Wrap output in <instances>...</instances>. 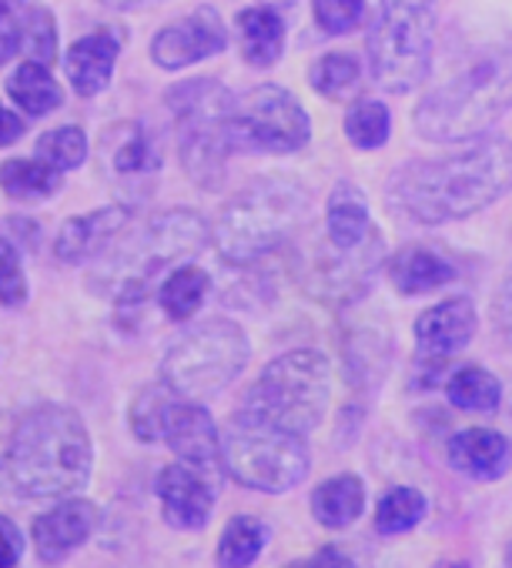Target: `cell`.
<instances>
[{"label":"cell","mask_w":512,"mask_h":568,"mask_svg":"<svg viewBox=\"0 0 512 568\" xmlns=\"http://www.w3.org/2000/svg\"><path fill=\"white\" fill-rule=\"evenodd\" d=\"M512 187V141L482 138L449 158L405 161L389 174V207L415 224L469 217Z\"/></svg>","instance_id":"cell-1"},{"label":"cell","mask_w":512,"mask_h":568,"mask_svg":"<svg viewBox=\"0 0 512 568\" xmlns=\"http://www.w3.org/2000/svg\"><path fill=\"white\" fill-rule=\"evenodd\" d=\"M91 435L68 405L28 412L0 455V491L18 501L71 498L91 478Z\"/></svg>","instance_id":"cell-2"},{"label":"cell","mask_w":512,"mask_h":568,"mask_svg":"<svg viewBox=\"0 0 512 568\" xmlns=\"http://www.w3.org/2000/svg\"><path fill=\"white\" fill-rule=\"evenodd\" d=\"M512 104V34L479 48L465 68L429 91L415 108V131L425 141L452 144L479 138Z\"/></svg>","instance_id":"cell-3"},{"label":"cell","mask_w":512,"mask_h":568,"mask_svg":"<svg viewBox=\"0 0 512 568\" xmlns=\"http://www.w3.org/2000/svg\"><path fill=\"white\" fill-rule=\"evenodd\" d=\"M211 227L198 211L174 207L158 217H151L144 227H138L121 247L108 251L94 274L91 288L101 295H111L118 305H138L148 298L151 284L168 271L208 247Z\"/></svg>","instance_id":"cell-4"},{"label":"cell","mask_w":512,"mask_h":568,"mask_svg":"<svg viewBox=\"0 0 512 568\" xmlns=\"http://www.w3.org/2000/svg\"><path fill=\"white\" fill-rule=\"evenodd\" d=\"M312 214V194L302 181L269 174L238 191L214 221V244L231 264H254L289 244Z\"/></svg>","instance_id":"cell-5"},{"label":"cell","mask_w":512,"mask_h":568,"mask_svg":"<svg viewBox=\"0 0 512 568\" xmlns=\"http://www.w3.org/2000/svg\"><path fill=\"white\" fill-rule=\"evenodd\" d=\"M221 465L244 488L292 491L309 475L305 435L241 408L221 432Z\"/></svg>","instance_id":"cell-6"},{"label":"cell","mask_w":512,"mask_h":568,"mask_svg":"<svg viewBox=\"0 0 512 568\" xmlns=\"http://www.w3.org/2000/svg\"><path fill=\"white\" fill-rule=\"evenodd\" d=\"M174 128H178V151L188 178L208 191L221 187L224 161L231 154L228 118L234 108V94L211 78L181 81L164 94Z\"/></svg>","instance_id":"cell-7"},{"label":"cell","mask_w":512,"mask_h":568,"mask_svg":"<svg viewBox=\"0 0 512 568\" xmlns=\"http://www.w3.org/2000/svg\"><path fill=\"white\" fill-rule=\"evenodd\" d=\"M432 44V0H379V14L369 31V68L382 91H415L429 74Z\"/></svg>","instance_id":"cell-8"},{"label":"cell","mask_w":512,"mask_h":568,"mask_svg":"<svg viewBox=\"0 0 512 568\" xmlns=\"http://www.w3.org/2000/svg\"><path fill=\"white\" fill-rule=\"evenodd\" d=\"M332 368L322 352L299 348L275 358L244 395L248 412L262 415L289 432L309 435L329 408Z\"/></svg>","instance_id":"cell-9"},{"label":"cell","mask_w":512,"mask_h":568,"mask_svg":"<svg viewBox=\"0 0 512 568\" xmlns=\"http://www.w3.org/2000/svg\"><path fill=\"white\" fill-rule=\"evenodd\" d=\"M248 338L234 322L211 318L174 338L161 362V378L181 398L204 402L224 392L248 365Z\"/></svg>","instance_id":"cell-10"},{"label":"cell","mask_w":512,"mask_h":568,"mask_svg":"<svg viewBox=\"0 0 512 568\" xmlns=\"http://www.w3.org/2000/svg\"><path fill=\"white\" fill-rule=\"evenodd\" d=\"M228 138H231V151L292 154L309 144L312 121L295 94H289L279 84H262L234 98L228 118Z\"/></svg>","instance_id":"cell-11"},{"label":"cell","mask_w":512,"mask_h":568,"mask_svg":"<svg viewBox=\"0 0 512 568\" xmlns=\"http://www.w3.org/2000/svg\"><path fill=\"white\" fill-rule=\"evenodd\" d=\"M228 48V31L224 21L214 8H198L184 21L168 24L154 41H151V58L164 71H181L191 68L204 58H214Z\"/></svg>","instance_id":"cell-12"},{"label":"cell","mask_w":512,"mask_h":568,"mask_svg":"<svg viewBox=\"0 0 512 568\" xmlns=\"http://www.w3.org/2000/svg\"><path fill=\"white\" fill-rule=\"evenodd\" d=\"M214 488H218V478L208 475L204 468L188 465V462L168 465L158 475V498H161L164 521L181 531L204 528L214 511Z\"/></svg>","instance_id":"cell-13"},{"label":"cell","mask_w":512,"mask_h":568,"mask_svg":"<svg viewBox=\"0 0 512 568\" xmlns=\"http://www.w3.org/2000/svg\"><path fill=\"white\" fill-rule=\"evenodd\" d=\"M161 442H168V448L181 462L198 465V468H204L214 478L224 468L221 465V435H218L211 415L198 402H191V398H181L178 395L171 402L168 418H164V438Z\"/></svg>","instance_id":"cell-14"},{"label":"cell","mask_w":512,"mask_h":568,"mask_svg":"<svg viewBox=\"0 0 512 568\" xmlns=\"http://www.w3.org/2000/svg\"><path fill=\"white\" fill-rule=\"evenodd\" d=\"M101 511L88 498H61L54 508L34 518V548L44 565L64 561L71 551H78L98 528Z\"/></svg>","instance_id":"cell-15"},{"label":"cell","mask_w":512,"mask_h":568,"mask_svg":"<svg viewBox=\"0 0 512 568\" xmlns=\"http://www.w3.org/2000/svg\"><path fill=\"white\" fill-rule=\"evenodd\" d=\"M104 168L108 178L121 187L144 191V184L161 171V148L158 138L141 121L114 124L104 134Z\"/></svg>","instance_id":"cell-16"},{"label":"cell","mask_w":512,"mask_h":568,"mask_svg":"<svg viewBox=\"0 0 512 568\" xmlns=\"http://www.w3.org/2000/svg\"><path fill=\"white\" fill-rule=\"evenodd\" d=\"M475 305L469 298H445L419 315L415 322V345L429 358H452L459 355L475 335Z\"/></svg>","instance_id":"cell-17"},{"label":"cell","mask_w":512,"mask_h":568,"mask_svg":"<svg viewBox=\"0 0 512 568\" xmlns=\"http://www.w3.org/2000/svg\"><path fill=\"white\" fill-rule=\"evenodd\" d=\"M128 217H131V211L124 204H111V207H101L91 214H78L58 231L54 254L64 264H81V261L101 257L108 251V244L128 227Z\"/></svg>","instance_id":"cell-18"},{"label":"cell","mask_w":512,"mask_h":568,"mask_svg":"<svg viewBox=\"0 0 512 568\" xmlns=\"http://www.w3.org/2000/svg\"><path fill=\"white\" fill-rule=\"evenodd\" d=\"M449 465L475 481H499L512 468V445L492 428H465L449 442Z\"/></svg>","instance_id":"cell-19"},{"label":"cell","mask_w":512,"mask_h":568,"mask_svg":"<svg viewBox=\"0 0 512 568\" xmlns=\"http://www.w3.org/2000/svg\"><path fill=\"white\" fill-rule=\"evenodd\" d=\"M121 54V34L114 28H101L68 51V78L81 98H94L111 84L114 64Z\"/></svg>","instance_id":"cell-20"},{"label":"cell","mask_w":512,"mask_h":568,"mask_svg":"<svg viewBox=\"0 0 512 568\" xmlns=\"http://www.w3.org/2000/svg\"><path fill=\"white\" fill-rule=\"evenodd\" d=\"M325 231H329V247L355 254L365 251L369 244L379 241L369 214V201L355 184H335L329 194V211H325Z\"/></svg>","instance_id":"cell-21"},{"label":"cell","mask_w":512,"mask_h":568,"mask_svg":"<svg viewBox=\"0 0 512 568\" xmlns=\"http://www.w3.org/2000/svg\"><path fill=\"white\" fill-rule=\"evenodd\" d=\"M389 281L399 295L412 298V295H429L435 288H445L449 281H455V267L439 251L409 244L395 251V257L389 261Z\"/></svg>","instance_id":"cell-22"},{"label":"cell","mask_w":512,"mask_h":568,"mask_svg":"<svg viewBox=\"0 0 512 568\" xmlns=\"http://www.w3.org/2000/svg\"><path fill=\"white\" fill-rule=\"evenodd\" d=\"M238 41L251 68H272L285 51V21L279 8L272 4L244 8L238 14Z\"/></svg>","instance_id":"cell-23"},{"label":"cell","mask_w":512,"mask_h":568,"mask_svg":"<svg viewBox=\"0 0 512 568\" xmlns=\"http://www.w3.org/2000/svg\"><path fill=\"white\" fill-rule=\"evenodd\" d=\"M365 511V485L355 475H335L312 495V515L325 528H349Z\"/></svg>","instance_id":"cell-24"},{"label":"cell","mask_w":512,"mask_h":568,"mask_svg":"<svg viewBox=\"0 0 512 568\" xmlns=\"http://www.w3.org/2000/svg\"><path fill=\"white\" fill-rule=\"evenodd\" d=\"M211 288V281L201 267L194 264H178L158 288V305L171 322H188L198 315V308L204 305V295Z\"/></svg>","instance_id":"cell-25"},{"label":"cell","mask_w":512,"mask_h":568,"mask_svg":"<svg viewBox=\"0 0 512 568\" xmlns=\"http://www.w3.org/2000/svg\"><path fill=\"white\" fill-rule=\"evenodd\" d=\"M8 94H11V101H14L21 111H28V114H34V118H44V114L58 111L61 101H64L61 84L51 78V68H48V64H38V61H24V64L11 74Z\"/></svg>","instance_id":"cell-26"},{"label":"cell","mask_w":512,"mask_h":568,"mask_svg":"<svg viewBox=\"0 0 512 568\" xmlns=\"http://www.w3.org/2000/svg\"><path fill=\"white\" fill-rule=\"evenodd\" d=\"M64 184V171L48 161H4L0 164V187L14 201H44L54 197Z\"/></svg>","instance_id":"cell-27"},{"label":"cell","mask_w":512,"mask_h":568,"mask_svg":"<svg viewBox=\"0 0 512 568\" xmlns=\"http://www.w3.org/2000/svg\"><path fill=\"white\" fill-rule=\"evenodd\" d=\"M269 545V528L265 521L251 518V515H238L224 525L221 538H218V565L221 568H248L254 558L262 555V548Z\"/></svg>","instance_id":"cell-28"},{"label":"cell","mask_w":512,"mask_h":568,"mask_svg":"<svg viewBox=\"0 0 512 568\" xmlns=\"http://www.w3.org/2000/svg\"><path fill=\"white\" fill-rule=\"evenodd\" d=\"M445 395L462 412H495L502 402L499 378L479 365H465V368L452 372L445 382Z\"/></svg>","instance_id":"cell-29"},{"label":"cell","mask_w":512,"mask_h":568,"mask_svg":"<svg viewBox=\"0 0 512 568\" xmlns=\"http://www.w3.org/2000/svg\"><path fill=\"white\" fill-rule=\"evenodd\" d=\"M425 515V495L415 491V488H405V485H395L389 488L382 498H379V508H375V528L382 535H402L409 528H415Z\"/></svg>","instance_id":"cell-30"},{"label":"cell","mask_w":512,"mask_h":568,"mask_svg":"<svg viewBox=\"0 0 512 568\" xmlns=\"http://www.w3.org/2000/svg\"><path fill=\"white\" fill-rule=\"evenodd\" d=\"M389 131H392V118L382 101L362 98L345 114V134L362 151H379L389 141Z\"/></svg>","instance_id":"cell-31"},{"label":"cell","mask_w":512,"mask_h":568,"mask_svg":"<svg viewBox=\"0 0 512 568\" xmlns=\"http://www.w3.org/2000/svg\"><path fill=\"white\" fill-rule=\"evenodd\" d=\"M309 78H312V88H315L322 98L342 101V98H349V94L359 88L362 64H359V58H352V54H325V58H319V61L312 64Z\"/></svg>","instance_id":"cell-32"},{"label":"cell","mask_w":512,"mask_h":568,"mask_svg":"<svg viewBox=\"0 0 512 568\" xmlns=\"http://www.w3.org/2000/svg\"><path fill=\"white\" fill-rule=\"evenodd\" d=\"M174 398H178V392L171 385H164V382L148 385L131 405V432L141 442H161L164 438V418H168V408Z\"/></svg>","instance_id":"cell-33"},{"label":"cell","mask_w":512,"mask_h":568,"mask_svg":"<svg viewBox=\"0 0 512 568\" xmlns=\"http://www.w3.org/2000/svg\"><path fill=\"white\" fill-rule=\"evenodd\" d=\"M38 158L48 161V164H54L58 171H74V168H81L84 158H88V134H84L81 128H74V124L54 128V131L41 134V141H38Z\"/></svg>","instance_id":"cell-34"},{"label":"cell","mask_w":512,"mask_h":568,"mask_svg":"<svg viewBox=\"0 0 512 568\" xmlns=\"http://www.w3.org/2000/svg\"><path fill=\"white\" fill-rule=\"evenodd\" d=\"M28 298V281L21 267V247L8 237H0V305L18 308Z\"/></svg>","instance_id":"cell-35"},{"label":"cell","mask_w":512,"mask_h":568,"mask_svg":"<svg viewBox=\"0 0 512 568\" xmlns=\"http://www.w3.org/2000/svg\"><path fill=\"white\" fill-rule=\"evenodd\" d=\"M312 18L325 34H349L365 18V0H315Z\"/></svg>","instance_id":"cell-36"},{"label":"cell","mask_w":512,"mask_h":568,"mask_svg":"<svg viewBox=\"0 0 512 568\" xmlns=\"http://www.w3.org/2000/svg\"><path fill=\"white\" fill-rule=\"evenodd\" d=\"M28 54L38 64H54L58 58V28H54V14L48 8H31L28 11V34H24Z\"/></svg>","instance_id":"cell-37"},{"label":"cell","mask_w":512,"mask_h":568,"mask_svg":"<svg viewBox=\"0 0 512 568\" xmlns=\"http://www.w3.org/2000/svg\"><path fill=\"white\" fill-rule=\"evenodd\" d=\"M28 34V0H0V68L24 44Z\"/></svg>","instance_id":"cell-38"},{"label":"cell","mask_w":512,"mask_h":568,"mask_svg":"<svg viewBox=\"0 0 512 568\" xmlns=\"http://www.w3.org/2000/svg\"><path fill=\"white\" fill-rule=\"evenodd\" d=\"M21 531L11 518L0 515V568H21Z\"/></svg>","instance_id":"cell-39"},{"label":"cell","mask_w":512,"mask_h":568,"mask_svg":"<svg viewBox=\"0 0 512 568\" xmlns=\"http://www.w3.org/2000/svg\"><path fill=\"white\" fill-rule=\"evenodd\" d=\"M0 237L14 241L18 247L24 244L28 251H34V247H38V241H41V227H38L31 217H8L4 224H0Z\"/></svg>","instance_id":"cell-40"},{"label":"cell","mask_w":512,"mask_h":568,"mask_svg":"<svg viewBox=\"0 0 512 568\" xmlns=\"http://www.w3.org/2000/svg\"><path fill=\"white\" fill-rule=\"evenodd\" d=\"M302 568H355V561L349 555H342L339 548L325 545L322 551H315L309 561H302Z\"/></svg>","instance_id":"cell-41"},{"label":"cell","mask_w":512,"mask_h":568,"mask_svg":"<svg viewBox=\"0 0 512 568\" xmlns=\"http://www.w3.org/2000/svg\"><path fill=\"white\" fill-rule=\"evenodd\" d=\"M21 134H24V121H21V114H14L11 108L0 104V148L14 144Z\"/></svg>","instance_id":"cell-42"},{"label":"cell","mask_w":512,"mask_h":568,"mask_svg":"<svg viewBox=\"0 0 512 568\" xmlns=\"http://www.w3.org/2000/svg\"><path fill=\"white\" fill-rule=\"evenodd\" d=\"M101 4H108L111 11H141L148 4H158V0H101Z\"/></svg>","instance_id":"cell-43"},{"label":"cell","mask_w":512,"mask_h":568,"mask_svg":"<svg viewBox=\"0 0 512 568\" xmlns=\"http://www.w3.org/2000/svg\"><path fill=\"white\" fill-rule=\"evenodd\" d=\"M439 568H469L465 561H445V565H439Z\"/></svg>","instance_id":"cell-44"},{"label":"cell","mask_w":512,"mask_h":568,"mask_svg":"<svg viewBox=\"0 0 512 568\" xmlns=\"http://www.w3.org/2000/svg\"><path fill=\"white\" fill-rule=\"evenodd\" d=\"M505 558H509V565H512V541H509V551H505Z\"/></svg>","instance_id":"cell-45"},{"label":"cell","mask_w":512,"mask_h":568,"mask_svg":"<svg viewBox=\"0 0 512 568\" xmlns=\"http://www.w3.org/2000/svg\"><path fill=\"white\" fill-rule=\"evenodd\" d=\"M275 4H289V0H272V8H275Z\"/></svg>","instance_id":"cell-46"},{"label":"cell","mask_w":512,"mask_h":568,"mask_svg":"<svg viewBox=\"0 0 512 568\" xmlns=\"http://www.w3.org/2000/svg\"><path fill=\"white\" fill-rule=\"evenodd\" d=\"M289 568H302V561H295V565H289Z\"/></svg>","instance_id":"cell-47"}]
</instances>
